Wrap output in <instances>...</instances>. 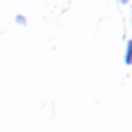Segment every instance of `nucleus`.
<instances>
[{"label":"nucleus","mask_w":132,"mask_h":132,"mask_svg":"<svg viewBox=\"0 0 132 132\" xmlns=\"http://www.w3.org/2000/svg\"><path fill=\"white\" fill-rule=\"evenodd\" d=\"M130 48H132V42H127V51H126V64H130Z\"/></svg>","instance_id":"f257e3e1"},{"label":"nucleus","mask_w":132,"mask_h":132,"mask_svg":"<svg viewBox=\"0 0 132 132\" xmlns=\"http://www.w3.org/2000/svg\"><path fill=\"white\" fill-rule=\"evenodd\" d=\"M121 2H123V3H126V2H127V0H121Z\"/></svg>","instance_id":"7ed1b4c3"},{"label":"nucleus","mask_w":132,"mask_h":132,"mask_svg":"<svg viewBox=\"0 0 132 132\" xmlns=\"http://www.w3.org/2000/svg\"><path fill=\"white\" fill-rule=\"evenodd\" d=\"M16 19H17V22H19V23H20V22H22V23H23V25H25V20H23V17H22V16H17V17H16Z\"/></svg>","instance_id":"f03ea898"}]
</instances>
